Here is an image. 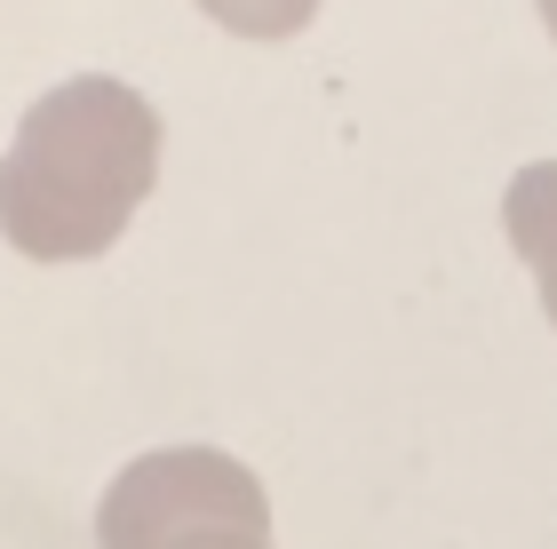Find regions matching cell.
I'll return each instance as SVG.
<instances>
[{"mask_svg":"<svg viewBox=\"0 0 557 549\" xmlns=\"http://www.w3.org/2000/svg\"><path fill=\"white\" fill-rule=\"evenodd\" d=\"M160 176V112L128 80L81 72L48 88L0 160V232L33 263H81L128 232Z\"/></svg>","mask_w":557,"mask_h":549,"instance_id":"1","label":"cell"},{"mask_svg":"<svg viewBox=\"0 0 557 549\" xmlns=\"http://www.w3.org/2000/svg\"><path fill=\"white\" fill-rule=\"evenodd\" d=\"M199 526H271L263 478L247 462L215 454V446L136 454L104 486V510H96V541L104 549H168Z\"/></svg>","mask_w":557,"mask_h":549,"instance_id":"2","label":"cell"},{"mask_svg":"<svg viewBox=\"0 0 557 549\" xmlns=\"http://www.w3.org/2000/svg\"><path fill=\"white\" fill-rule=\"evenodd\" d=\"M502 223H510V247L525 255V271L542 287V311L557 327V160L518 167L510 191H502Z\"/></svg>","mask_w":557,"mask_h":549,"instance_id":"3","label":"cell"},{"mask_svg":"<svg viewBox=\"0 0 557 549\" xmlns=\"http://www.w3.org/2000/svg\"><path fill=\"white\" fill-rule=\"evenodd\" d=\"M223 33H247V40H287L319 16V0H199Z\"/></svg>","mask_w":557,"mask_h":549,"instance_id":"4","label":"cell"},{"mask_svg":"<svg viewBox=\"0 0 557 549\" xmlns=\"http://www.w3.org/2000/svg\"><path fill=\"white\" fill-rule=\"evenodd\" d=\"M168 549H271V526H199Z\"/></svg>","mask_w":557,"mask_h":549,"instance_id":"5","label":"cell"},{"mask_svg":"<svg viewBox=\"0 0 557 549\" xmlns=\"http://www.w3.org/2000/svg\"><path fill=\"white\" fill-rule=\"evenodd\" d=\"M534 9H542V24H549V40H557V0H534Z\"/></svg>","mask_w":557,"mask_h":549,"instance_id":"6","label":"cell"}]
</instances>
